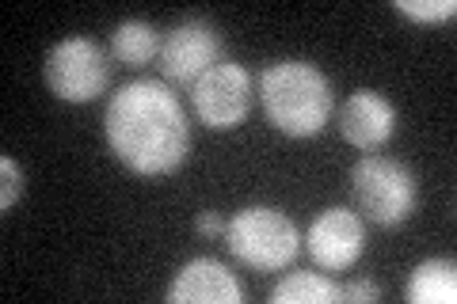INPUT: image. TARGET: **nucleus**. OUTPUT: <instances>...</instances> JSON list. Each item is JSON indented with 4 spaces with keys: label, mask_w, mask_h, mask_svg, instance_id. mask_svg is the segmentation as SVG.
Listing matches in <instances>:
<instances>
[{
    "label": "nucleus",
    "mask_w": 457,
    "mask_h": 304,
    "mask_svg": "<svg viewBox=\"0 0 457 304\" xmlns=\"http://www.w3.org/2000/svg\"><path fill=\"white\" fill-rule=\"evenodd\" d=\"M104 137L114 160L134 176H171L191 152V122L161 80H130L104 111Z\"/></svg>",
    "instance_id": "nucleus-1"
},
{
    "label": "nucleus",
    "mask_w": 457,
    "mask_h": 304,
    "mask_svg": "<svg viewBox=\"0 0 457 304\" xmlns=\"http://www.w3.org/2000/svg\"><path fill=\"white\" fill-rule=\"evenodd\" d=\"M260 103L267 122L286 137H317L332 119L336 95L332 80L302 57H286L263 69L260 77Z\"/></svg>",
    "instance_id": "nucleus-2"
},
{
    "label": "nucleus",
    "mask_w": 457,
    "mask_h": 304,
    "mask_svg": "<svg viewBox=\"0 0 457 304\" xmlns=\"http://www.w3.org/2000/svg\"><path fill=\"white\" fill-rule=\"evenodd\" d=\"M225 243L233 259L263 274L286 270L297 259V251H302V236H297L294 221L275 206L237 210L225 225Z\"/></svg>",
    "instance_id": "nucleus-3"
},
{
    "label": "nucleus",
    "mask_w": 457,
    "mask_h": 304,
    "mask_svg": "<svg viewBox=\"0 0 457 304\" xmlns=\"http://www.w3.org/2000/svg\"><path fill=\"white\" fill-rule=\"evenodd\" d=\"M351 191L359 201V213H366L381 228H396L416 213L420 186L411 168L389 156H362L351 171Z\"/></svg>",
    "instance_id": "nucleus-4"
},
{
    "label": "nucleus",
    "mask_w": 457,
    "mask_h": 304,
    "mask_svg": "<svg viewBox=\"0 0 457 304\" xmlns=\"http://www.w3.org/2000/svg\"><path fill=\"white\" fill-rule=\"evenodd\" d=\"M42 77H46V88L62 99V103H92V99L107 92L111 65H107V53L99 42L73 35V38H62L46 53Z\"/></svg>",
    "instance_id": "nucleus-5"
},
{
    "label": "nucleus",
    "mask_w": 457,
    "mask_h": 304,
    "mask_svg": "<svg viewBox=\"0 0 457 304\" xmlns=\"http://www.w3.org/2000/svg\"><path fill=\"white\" fill-rule=\"evenodd\" d=\"M255 99L252 72L237 62H221L191 84V107L206 129H237Z\"/></svg>",
    "instance_id": "nucleus-6"
},
{
    "label": "nucleus",
    "mask_w": 457,
    "mask_h": 304,
    "mask_svg": "<svg viewBox=\"0 0 457 304\" xmlns=\"http://www.w3.org/2000/svg\"><path fill=\"white\" fill-rule=\"evenodd\" d=\"M221 53H225L221 31L203 16L179 20L161 38V69H164V77L176 84H195L203 72L221 65Z\"/></svg>",
    "instance_id": "nucleus-7"
},
{
    "label": "nucleus",
    "mask_w": 457,
    "mask_h": 304,
    "mask_svg": "<svg viewBox=\"0 0 457 304\" xmlns=\"http://www.w3.org/2000/svg\"><path fill=\"white\" fill-rule=\"evenodd\" d=\"M305 251L312 255V263L328 274L351 270L366 251V225L362 217L347 206H332L312 217L309 233H305Z\"/></svg>",
    "instance_id": "nucleus-8"
},
{
    "label": "nucleus",
    "mask_w": 457,
    "mask_h": 304,
    "mask_svg": "<svg viewBox=\"0 0 457 304\" xmlns=\"http://www.w3.org/2000/svg\"><path fill=\"white\" fill-rule=\"evenodd\" d=\"M339 134L354 149L374 152L381 144H389V137L396 134V107L374 88L351 92L347 103L339 107Z\"/></svg>",
    "instance_id": "nucleus-9"
},
{
    "label": "nucleus",
    "mask_w": 457,
    "mask_h": 304,
    "mask_svg": "<svg viewBox=\"0 0 457 304\" xmlns=\"http://www.w3.org/2000/svg\"><path fill=\"white\" fill-rule=\"evenodd\" d=\"M171 304H240L245 300V289H240L237 274L228 270L218 259H191L183 263L176 282L168 289Z\"/></svg>",
    "instance_id": "nucleus-10"
},
{
    "label": "nucleus",
    "mask_w": 457,
    "mask_h": 304,
    "mask_svg": "<svg viewBox=\"0 0 457 304\" xmlns=\"http://www.w3.org/2000/svg\"><path fill=\"white\" fill-rule=\"evenodd\" d=\"M404 300L408 304H453L457 300L453 259H423V263L408 274Z\"/></svg>",
    "instance_id": "nucleus-11"
},
{
    "label": "nucleus",
    "mask_w": 457,
    "mask_h": 304,
    "mask_svg": "<svg viewBox=\"0 0 457 304\" xmlns=\"http://www.w3.org/2000/svg\"><path fill=\"white\" fill-rule=\"evenodd\" d=\"M111 57L126 69H141L161 57V35L149 20H122L111 35Z\"/></svg>",
    "instance_id": "nucleus-12"
},
{
    "label": "nucleus",
    "mask_w": 457,
    "mask_h": 304,
    "mask_svg": "<svg viewBox=\"0 0 457 304\" xmlns=\"http://www.w3.org/2000/svg\"><path fill=\"white\" fill-rule=\"evenodd\" d=\"M343 300V285L317 270H294L270 289V304H336Z\"/></svg>",
    "instance_id": "nucleus-13"
},
{
    "label": "nucleus",
    "mask_w": 457,
    "mask_h": 304,
    "mask_svg": "<svg viewBox=\"0 0 457 304\" xmlns=\"http://www.w3.org/2000/svg\"><path fill=\"white\" fill-rule=\"evenodd\" d=\"M393 8L400 12V16L416 20V23H446L457 12L453 0H396Z\"/></svg>",
    "instance_id": "nucleus-14"
},
{
    "label": "nucleus",
    "mask_w": 457,
    "mask_h": 304,
    "mask_svg": "<svg viewBox=\"0 0 457 304\" xmlns=\"http://www.w3.org/2000/svg\"><path fill=\"white\" fill-rule=\"evenodd\" d=\"M0 171H4V191H0V210H12L16 206V201L23 198V168L12 160V156H4V160H0Z\"/></svg>",
    "instance_id": "nucleus-15"
},
{
    "label": "nucleus",
    "mask_w": 457,
    "mask_h": 304,
    "mask_svg": "<svg viewBox=\"0 0 457 304\" xmlns=\"http://www.w3.org/2000/svg\"><path fill=\"white\" fill-rule=\"evenodd\" d=\"M225 217L218 213V210H203V213H198L195 217V233L198 236H225Z\"/></svg>",
    "instance_id": "nucleus-16"
},
{
    "label": "nucleus",
    "mask_w": 457,
    "mask_h": 304,
    "mask_svg": "<svg viewBox=\"0 0 457 304\" xmlns=\"http://www.w3.org/2000/svg\"><path fill=\"white\" fill-rule=\"evenodd\" d=\"M343 300H351V304H359V300H381V285L370 282V278L351 282L347 289H343Z\"/></svg>",
    "instance_id": "nucleus-17"
}]
</instances>
